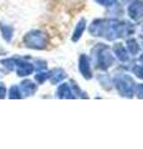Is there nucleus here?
Masks as SVG:
<instances>
[{"instance_id": "1", "label": "nucleus", "mask_w": 143, "mask_h": 149, "mask_svg": "<svg viewBox=\"0 0 143 149\" xmlns=\"http://www.w3.org/2000/svg\"><path fill=\"white\" fill-rule=\"evenodd\" d=\"M0 30H1V34H3L4 39H5L6 41H10L11 40V36H13V27L11 26L0 24Z\"/></svg>"}, {"instance_id": "2", "label": "nucleus", "mask_w": 143, "mask_h": 149, "mask_svg": "<svg viewBox=\"0 0 143 149\" xmlns=\"http://www.w3.org/2000/svg\"><path fill=\"white\" fill-rule=\"evenodd\" d=\"M20 97V93H19V90H17V87H11L10 90V98H19Z\"/></svg>"}, {"instance_id": "3", "label": "nucleus", "mask_w": 143, "mask_h": 149, "mask_svg": "<svg viewBox=\"0 0 143 149\" xmlns=\"http://www.w3.org/2000/svg\"><path fill=\"white\" fill-rule=\"evenodd\" d=\"M1 63L4 65L5 67H8L9 70H13L14 68V61L11 58H8V60H3L1 61Z\"/></svg>"}, {"instance_id": "4", "label": "nucleus", "mask_w": 143, "mask_h": 149, "mask_svg": "<svg viewBox=\"0 0 143 149\" xmlns=\"http://www.w3.org/2000/svg\"><path fill=\"white\" fill-rule=\"evenodd\" d=\"M5 86H4V83H0V98H4L5 97Z\"/></svg>"}]
</instances>
